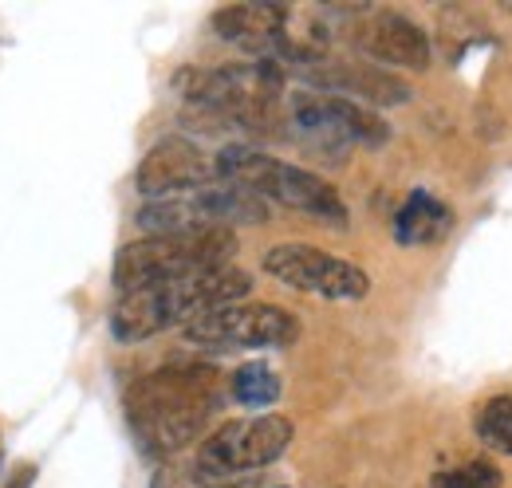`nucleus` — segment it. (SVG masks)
I'll return each mask as SVG.
<instances>
[{
	"label": "nucleus",
	"instance_id": "nucleus-1",
	"mask_svg": "<svg viewBox=\"0 0 512 488\" xmlns=\"http://www.w3.org/2000/svg\"><path fill=\"white\" fill-rule=\"evenodd\" d=\"M221 374L209 366H162L127 390V418L150 457H170L193 445L221 410Z\"/></svg>",
	"mask_w": 512,
	"mask_h": 488
},
{
	"label": "nucleus",
	"instance_id": "nucleus-2",
	"mask_svg": "<svg viewBox=\"0 0 512 488\" xmlns=\"http://www.w3.org/2000/svg\"><path fill=\"white\" fill-rule=\"evenodd\" d=\"M249 288H253L249 272L217 268V272H205V276L130 292V296H119V304L111 311V335L119 343H142V339L162 335L170 327H190L193 319H201L217 307L245 300Z\"/></svg>",
	"mask_w": 512,
	"mask_h": 488
},
{
	"label": "nucleus",
	"instance_id": "nucleus-3",
	"mask_svg": "<svg viewBox=\"0 0 512 488\" xmlns=\"http://www.w3.org/2000/svg\"><path fill=\"white\" fill-rule=\"evenodd\" d=\"M217 178L233 185H245L253 189L260 201H276L284 209H296L320 225L331 229H347V205L343 197L323 182L320 174L304 170V166H292V162H280V158H268L253 146H225L217 158Z\"/></svg>",
	"mask_w": 512,
	"mask_h": 488
},
{
	"label": "nucleus",
	"instance_id": "nucleus-4",
	"mask_svg": "<svg viewBox=\"0 0 512 488\" xmlns=\"http://www.w3.org/2000/svg\"><path fill=\"white\" fill-rule=\"evenodd\" d=\"M237 252L233 229L217 233H178V237H146V241L127 244L115 256V292L130 296L142 288L174 284L205 276L217 268H229V256Z\"/></svg>",
	"mask_w": 512,
	"mask_h": 488
},
{
	"label": "nucleus",
	"instance_id": "nucleus-5",
	"mask_svg": "<svg viewBox=\"0 0 512 488\" xmlns=\"http://www.w3.org/2000/svg\"><path fill=\"white\" fill-rule=\"evenodd\" d=\"M280 126L292 142L323 162H343L351 146H383L390 138V126L371 107L323 91H300L284 99Z\"/></svg>",
	"mask_w": 512,
	"mask_h": 488
},
{
	"label": "nucleus",
	"instance_id": "nucleus-6",
	"mask_svg": "<svg viewBox=\"0 0 512 488\" xmlns=\"http://www.w3.org/2000/svg\"><path fill=\"white\" fill-rule=\"evenodd\" d=\"M138 229H146V237H178V233H217L229 225H264L268 221V201H260L253 189L233 182H209L174 193V197H158L146 201L134 213Z\"/></svg>",
	"mask_w": 512,
	"mask_h": 488
},
{
	"label": "nucleus",
	"instance_id": "nucleus-7",
	"mask_svg": "<svg viewBox=\"0 0 512 488\" xmlns=\"http://www.w3.org/2000/svg\"><path fill=\"white\" fill-rule=\"evenodd\" d=\"M292 422L284 414H256L217 426L193 457V481L201 488L229 485L233 477H245L253 469H264L280 461L292 445Z\"/></svg>",
	"mask_w": 512,
	"mask_h": 488
},
{
	"label": "nucleus",
	"instance_id": "nucleus-8",
	"mask_svg": "<svg viewBox=\"0 0 512 488\" xmlns=\"http://www.w3.org/2000/svg\"><path fill=\"white\" fill-rule=\"evenodd\" d=\"M182 335L201 351H280L300 339V319L276 304H229L193 319Z\"/></svg>",
	"mask_w": 512,
	"mask_h": 488
},
{
	"label": "nucleus",
	"instance_id": "nucleus-9",
	"mask_svg": "<svg viewBox=\"0 0 512 488\" xmlns=\"http://www.w3.org/2000/svg\"><path fill=\"white\" fill-rule=\"evenodd\" d=\"M264 272L304 296H320V300H363L371 292V276L343 260L331 256L316 244H276L264 252Z\"/></svg>",
	"mask_w": 512,
	"mask_h": 488
},
{
	"label": "nucleus",
	"instance_id": "nucleus-10",
	"mask_svg": "<svg viewBox=\"0 0 512 488\" xmlns=\"http://www.w3.org/2000/svg\"><path fill=\"white\" fill-rule=\"evenodd\" d=\"M213 178H217V166L201 154V146H193L182 134H170V138L154 142L146 150V158L138 162L134 189L146 201H158V197H174V193H186L197 185H209Z\"/></svg>",
	"mask_w": 512,
	"mask_h": 488
},
{
	"label": "nucleus",
	"instance_id": "nucleus-11",
	"mask_svg": "<svg viewBox=\"0 0 512 488\" xmlns=\"http://www.w3.org/2000/svg\"><path fill=\"white\" fill-rule=\"evenodd\" d=\"M355 48L386 67H406V71L430 67V36L422 32V24H414L406 12L394 8H375L359 16Z\"/></svg>",
	"mask_w": 512,
	"mask_h": 488
},
{
	"label": "nucleus",
	"instance_id": "nucleus-12",
	"mask_svg": "<svg viewBox=\"0 0 512 488\" xmlns=\"http://www.w3.org/2000/svg\"><path fill=\"white\" fill-rule=\"evenodd\" d=\"M296 75H304L312 87H320L323 95H339V99H359V103H406L410 87L394 75H386L371 63H339V60H304L292 63Z\"/></svg>",
	"mask_w": 512,
	"mask_h": 488
},
{
	"label": "nucleus",
	"instance_id": "nucleus-13",
	"mask_svg": "<svg viewBox=\"0 0 512 488\" xmlns=\"http://www.w3.org/2000/svg\"><path fill=\"white\" fill-rule=\"evenodd\" d=\"M284 20L288 8L276 4H229L213 12V32L245 52H253L256 60H276L284 56Z\"/></svg>",
	"mask_w": 512,
	"mask_h": 488
},
{
	"label": "nucleus",
	"instance_id": "nucleus-14",
	"mask_svg": "<svg viewBox=\"0 0 512 488\" xmlns=\"http://www.w3.org/2000/svg\"><path fill=\"white\" fill-rule=\"evenodd\" d=\"M453 229V213H449L446 201H438L434 193L426 189H414L402 209L394 213V241L406 244V248H418V244H438Z\"/></svg>",
	"mask_w": 512,
	"mask_h": 488
},
{
	"label": "nucleus",
	"instance_id": "nucleus-15",
	"mask_svg": "<svg viewBox=\"0 0 512 488\" xmlns=\"http://www.w3.org/2000/svg\"><path fill=\"white\" fill-rule=\"evenodd\" d=\"M229 390H233V398L241 402V406H249V410H264V406H272L276 398H280V378H276V370H268L264 363H245L233 378H229Z\"/></svg>",
	"mask_w": 512,
	"mask_h": 488
},
{
	"label": "nucleus",
	"instance_id": "nucleus-16",
	"mask_svg": "<svg viewBox=\"0 0 512 488\" xmlns=\"http://www.w3.org/2000/svg\"><path fill=\"white\" fill-rule=\"evenodd\" d=\"M473 429H477L481 445L512 457V394H497V398L481 402V410L473 418Z\"/></svg>",
	"mask_w": 512,
	"mask_h": 488
},
{
	"label": "nucleus",
	"instance_id": "nucleus-17",
	"mask_svg": "<svg viewBox=\"0 0 512 488\" xmlns=\"http://www.w3.org/2000/svg\"><path fill=\"white\" fill-rule=\"evenodd\" d=\"M430 488H501V469L489 461H465L457 469L434 473Z\"/></svg>",
	"mask_w": 512,
	"mask_h": 488
},
{
	"label": "nucleus",
	"instance_id": "nucleus-18",
	"mask_svg": "<svg viewBox=\"0 0 512 488\" xmlns=\"http://www.w3.org/2000/svg\"><path fill=\"white\" fill-rule=\"evenodd\" d=\"M32 481H36V469L28 465V469H20V473H16V485H8V488H32Z\"/></svg>",
	"mask_w": 512,
	"mask_h": 488
},
{
	"label": "nucleus",
	"instance_id": "nucleus-19",
	"mask_svg": "<svg viewBox=\"0 0 512 488\" xmlns=\"http://www.w3.org/2000/svg\"><path fill=\"white\" fill-rule=\"evenodd\" d=\"M213 488H249V485H233V481H229V485H213Z\"/></svg>",
	"mask_w": 512,
	"mask_h": 488
}]
</instances>
